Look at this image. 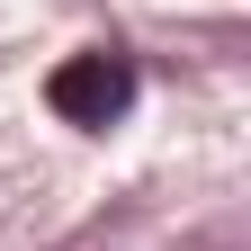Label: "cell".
<instances>
[{
    "label": "cell",
    "instance_id": "6da1fadb",
    "mask_svg": "<svg viewBox=\"0 0 251 251\" xmlns=\"http://www.w3.org/2000/svg\"><path fill=\"white\" fill-rule=\"evenodd\" d=\"M45 108H54L63 126H117L126 108H135V63L108 54V45L63 54V63H54V81H45Z\"/></svg>",
    "mask_w": 251,
    "mask_h": 251
}]
</instances>
